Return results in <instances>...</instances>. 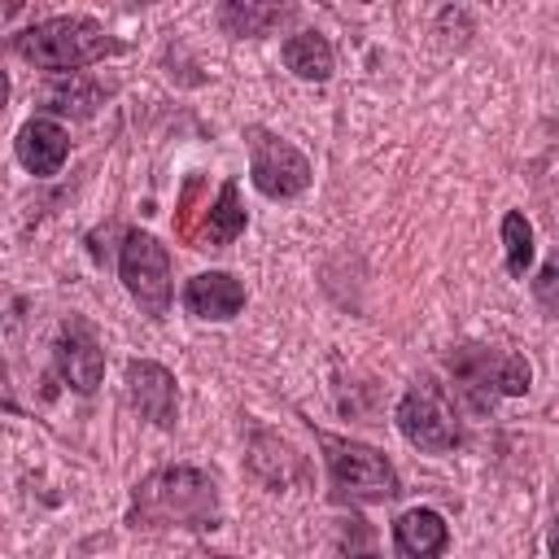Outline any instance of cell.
Returning <instances> with one entry per match:
<instances>
[{"instance_id":"obj_2","label":"cell","mask_w":559,"mask_h":559,"mask_svg":"<svg viewBox=\"0 0 559 559\" xmlns=\"http://www.w3.org/2000/svg\"><path fill=\"white\" fill-rule=\"evenodd\" d=\"M114 48L118 44L92 17H48V22L26 26L22 35H13V52L17 57H26L39 70H57V74L92 66V61H100Z\"/></svg>"},{"instance_id":"obj_16","label":"cell","mask_w":559,"mask_h":559,"mask_svg":"<svg viewBox=\"0 0 559 559\" xmlns=\"http://www.w3.org/2000/svg\"><path fill=\"white\" fill-rule=\"evenodd\" d=\"M502 249H507V271L511 275H524L533 266V223L520 210H511L502 218Z\"/></svg>"},{"instance_id":"obj_7","label":"cell","mask_w":559,"mask_h":559,"mask_svg":"<svg viewBox=\"0 0 559 559\" xmlns=\"http://www.w3.org/2000/svg\"><path fill=\"white\" fill-rule=\"evenodd\" d=\"M249 148H253V188L271 201H284V197H297L310 188V162L288 144V140H275L266 131H253L249 135Z\"/></svg>"},{"instance_id":"obj_9","label":"cell","mask_w":559,"mask_h":559,"mask_svg":"<svg viewBox=\"0 0 559 559\" xmlns=\"http://www.w3.org/2000/svg\"><path fill=\"white\" fill-rule=\"evenodd\" d=\"M127 389H131V402L140 406L144 419H153L157 428H170L175 424V411H179V393H175V376L162 367V362H131L127 367Z\"/></svg>"},{"instance_id":"obj_13","label":"cell","mask_w":559,"mask_h":559,"mask_svg":"<svg viewBox=\"0 0 559 559\" xmlns=\"http://www.w3.org/2000/svg\"><path fill=\"white\" fill-rule=\"evenodd\" d=\"M245 205H240V188L236 183H223L214 205L205 210V223H201V240L197 249H218V245H231L240 231H245Z\"/></svg>"},{"instance_id":"obj_4","label":"cell","mask_w":559,"mask_h":559,"mask_svg":"<svg viewBox=\"0 0 559 559\" xmlns=\"http://www.w3.org/2000/svg\"><path fill=\"white\" fill-rule=\"evenodd\" d=\"M323 450H328L332 489L341 498H354V502L397 498V472L380 450H371L362 441H341V437H323Z\"/></svg>"},{"instance_id":"obj_15","label":"cell","mask_w":559,"mask_h":559,"mask_svg":"<svg viewBox=\"0 0 559 559\" xmlns=\"http://www.w3.org/2000/svg\"><path fill=\"white\" fill-rule=\"evenodd\" d=\"M284 13H288V9H280V4H223V9H218L223 26H227L231 35H266Z\"/></svg>"},{"instance_id":"obj_3","label":"cell","mask_w":559,"mask_h":559,"mask_svg":"<svg viewBox=\"0 0 559 559\" xmlns=\"http://www.w3.org/2000/svg\"><path fill=\"white\" fill-rule=\"evenodd\" d=\"M450 371L476 411H489L498 397L528 393V380H533V367L520 354H507L493 345H459L450 354Z\"/></svg>"},{"instance_id":"obj_11","label":"cell","mask_w":559,"mask_h":559,"mask_svg":"<svg viewBox=\"0 0 559 559\" xmlns=\"http://www.w3.org/2000/svg\"><path fill=\"white\" fill-rule=\"evenodd\" d=\"M66 153H70V135H66V127H57L52 118H31V122L17 131V162H22L31 175H39V179L57 175L61 162H66Z\"/></svg>"},{"instance_id":"obj_18","label":"cell","mask_w":559,"mask_h":559,"mask_svg":"<svg viewBox=\"0 0 559 559\" xmlns=\"http://www.w3.org/2000/svg\"><path fill=\"white\" fill-rule=\"evenodd\" d=\"M550 555L559 559V515H555V528H550Z\"/></svg>"},{"instance_id":"obj_5","label":"cell","mask_w":559,"mask_h":559,"mask_svg":"<svg viewBox=\"0 0 559 559\" xmlns=\"http://www.w3.org/2000/svg\"><path fill=\"white\" fill-rule=\"evenodd\" d=\"M118 275L127 284V293L140 301L144 314L162 319L170 310V297H175V280H170V253L166 245H157V236L148 231H131L122 240V253H118Z\"/></svg>"},{"instance_id":"obj_14","label":"cell","mask_w":559,"mask_h":559,"mask_svg":"<svg viewBox=\"0 0 559 559\" xmlns=\"http://www.w3.org/2000/svg\"><path fill=\"white\" fill-rule=\"evenodd\" d=\"M284 66H288L297 79L323 83V79L332 74V44H328L319 31H297V35L284 44Z\"/></svg>"},{"instance_id":"obj_10","label":"cell","mask_w":559,"mask_h":559,"mask_svg":"<svg viewBox=\"0 0 559 559\" xmlns=\"http://www.w3.org/2000/svg\"><path fill=\"white\" fill-rule=\"evenodd\" d=\"M183 306H188L197 319H214V323L236 319L240 306H245V284H240L236 275H227V271H201V275L188 280Z\"/></svg>"},{"instance_id":"obj_1","label":"cell","mask_w":559,"mask_h":559,"mask_svg":"<svg viewBox=\"0 0 559 559\" xmlns=\"http://www.w3.org/2000/svg\"><path fill=\"white\" fill-rule=\"evenodd\" d=\"M131 520L144 528H214L218 493L197 467H162L135 485Z\"/></svg>"},{"instance_id":"obj_17","label":"cell","mask_w":559,"mask_h":559,"mask_svg":"<svg viewBox=\"0 0 559 559\" xmlns=\"http://www.w3.org/2000/svg\"><path fill=\"white\" fill-rule=\"evenodd\" d=\"M96 83H87V79H61V83H52L48 92H44V105L48 109H61V114H87L92 105H96Z\"/></svg>"},{"instance_id":"obj_12","label":"cell","mask_w":559,"mask_h":559,"mask_svg":"<svg viewBox=\"0 0 559 559\" xmlns=\"http://www.w3.org/2000/svg\"><path fill=\"white\" fill-rule=\"evenodd\" d=\"M445 542H450V528H445V520L432 507H415V511L393 520V550H397V559H441Z\"/></svg>"},{"instance_id":"obj_8","label":"cell","mask_w":559,"mask_h":559,"mask_svg":"<svg viewBox=\"0 0 559 559\" xmlns=\"http://www.w3.org/2000/svg\"><path fill=\"white\" fill-rule=\"evenodd\" d=\"M57 371L74 393H92L105 376V349L87 323H66L57 336Z\"/></svg>"},{"instance_id":"obj_6","label":"cell","mask_w":559,"mask_h":559,"mask_svg":"<svg viewBox=\"0 0 559 559\" xmlns=\"http://www.w3.org/2000/svg\"><path fill=\"white\" fill-rule=\"evenodd\" d=\"M397 428L411 445H419L428 454H445V450L459 445V419H454L445 393L428 380L411 384L406 397L397 402Z\"/></svg>"}]
</instances>
